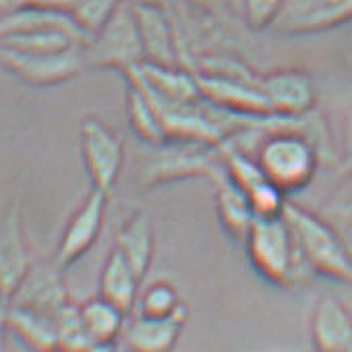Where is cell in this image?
<instances>
[{
	"label": "cell",
	"instance_id": "9c48e42d",
	"mask_svg": "<svg viewBox=\"0 0 352 352\" xmlns=\"http://www.w3.org/2000/svg\"><path fill=\"white\" fill-rule=\"evenodd\" d=\"M201 96L234 114L243 116H278L259 87V75H218L195 73Z\"/></svg>",
	"mask_w": 352,
	"mask_h": 352
},
{
	"label": "cell",
	"instance_id": "9a60e30c",
	"mask_svg": "<svg viewBox=\"0 0 352 352\" xmlns=\"http://www.w3.org/2000/svg\"><path fill=\"white\" fill-rule=\"evenodd\" d=\"M69 300L71 296L65 282V270L54 261V257L34 261L15 296L11 298L13 305L32 307L50 315H56Z\"/></svg>",
	"mask_w": 352,
	"mask_h": 352
},
{
	"label": "cell",
	"instance_id": "f546056e",
	"mask_svg": "<svg viewBox=\"0 0 352 352\" xmlns=\"http://www.w3.org/2000/svg\"><path fill=\"white\" fill-rule=\"evenodd\" d=\"M187 3H191V5H195L197 9L208 11V13H220V11H224V9L230 11L228 0H187Z\"/></svg>",
	"mask_w": 352,
	"mask_h": 352
},
{
	"label": "cell",
	"instance_id": "277c9868",
	"mask_svg": "<svg viewBox=\"0 0 352 352\" xmlns=\"http://www.w3.org/2000/svg\"><path fill=\"white\" fill-rule=\"evenodd\" d=\"M153 149L141 170V183L147 189L187 179H210L214 185L226 179L220 147L168 141Z\"/></svg>",
	"mask_w": 352,
	"mask_h": 352
},
{
	"label": "cell",
	"instance_id": "ac0fdd59",
	"mask_svg": "<svg viewBox=\"0 0 352 352\" xmlns=\"http://www.w3.org/2000/svg\"><path fill=\"white\" fill-rule=\"evenodd\" d=\"M143 280L155 255V230L147 210H135L120 226L114 245Z\"/></svg>",
	"mask_w": 352,
	"mask_h": 352
},
{
	"label": "cell",
	"instance_id": "ffe728a7",
	"mask_svg": "<svg viewBox=\"0 0 352 352\" xmlns=\"http://www.w3.org/2000/svg\"><path fill=\"white\" fill-rule=\"evenodd\" d=\"M216 214L222 230L234 241V243H245L253 222H255V212L247 199V195L228 179H222L216 185Z\"/></svg>",
	"mask_w": 352,
	"mask_h": 352
},
{
	"label": "cell",
	"instance_id": "1f68e13d",
	"mask_svg": "<svg viewBox=\"0 0 352 352\" xmlns=\"http://www.w3.org/2000/svg\"><path fill=\"white\" fill-rule=\"evenodd\" d=\"M7 305H9V302H0V352H7V336H9Z\"/></svg>",
	"mask_w": 352,
	"mask_h": 352
},
{
	"label": "cell",
	"instance_id": "2e32d148",
	"mask_svg": "<svg viewBox=\"0 0 352 352\" xmlns=\"http://www.w3.org/2000/svg\"><path fill=\"white\" fill-rule=\"evenodd\" d=\"M309 331L313 352H352V313L333 294L317 298Z\"/></svg>",
	"mask_w": 352,
	"mask_h": 352
},
{
	"label": "cell",
	"instance_id": "d6986e66",
	"mask_svg": "<svg viewBox=\"0 0 352 352\" xmlns=\"http://www.w3.org/2000/svg\"><path fill=\"white\" fill-rule=\"evenodd\" d=\"M141 278L131 267V263L122 257V253L114 247L104 261L100 274V296L122 309L126 315L135 311L139 292H141Z\"/></svg>",
	"mask_w": 352,
	"mask_h": 352
},
{
	"label": "cell",
	"instance_id": "7c38bea8",
	"mask_svg": "<svg viewBox=\"0 0 352 352\" xmlns=\"http://www.w3.org/2000/svg\"><path fill=\"white\" fill-rule=\"evenodd\" d=\"M189 307L183 305L170 317H145L131 313L126 317L118 346L122 352H174L189 321Z\"/></svg>",
	"mask_w": 352,
	"mask_h": 352
},
{
	"label": "cell",
	"instance_id": "836d02e7",
	"mask_svg": "<svg viewBox=\"0 0 352 352\" xmlns=\"http://www.w3.org/2000/svg\"><path fill=\"white\" fill-rule=\"evenodd\" d=\"M243 3H245V0H228L230 11L236 13V15H241V13H243Z\"/></svg>",
	"mask_w": 352,
	"mask_h": 352
},
{
	"label": "cell",
	"instance_id": "3957f363",
	"mask_svg": "<svg viewBox=\"0 0 352 352\" xmlns=\"http://www.w3.org/2000/svg\"><path fill=\"white\" fill-rule=\"evenodd\" d=\"M284 218L294 234L296 247L315 276L352 284V257L340 232L321 216L296 204H286Z\"/></svg>",
	"mask_w": 352,
	"mask_h": 352
},
{
	"label": "cell",
	"instance_id": "e575fe53",
	"mask_svg": "<svg viewBox=\"0 0 352 352\" xmlns=\"http://www.w3.org/2000/svg\"><path fill=\"white\" fill-rule=\"evenodd\" d=\"M0 15H3V7H0Z\"/></svg>",
	"mask_w": 352,
	"mask_h": 352
},
{
	"label": "cell",
	"instance_id": "7402d4cb",
	"mask_svg": "<svg viewBox=\"0 0 352 352\" xmlns=\"http://www.w3.org/2000/svg\"><path fill=\"white\" fill-rule=\"evenodd\" d=\"M126 118L133 133L151 147L168 143V135L153 98L133 79H126Z\"/></svg>",
	"mask_w": 352,
	"mask_h": 352
},
{
	"label": "cell",
	"instance_id": "5b68a950",
	"mask_svg": "<svg viewBox=\"0 0 352 352\" xmlns=\"http://www.w3.org/2000/svg\"><path fill=\"white\" fill-rule=\"evenodd\" d=\"M87 67L126 71L143 63V46L131 0L114 9L106 23L83 46Z\"/></svg>",
	"mask_w": 352,
	"mask_h": 352
},
{
	"label": "cell",
	"instance_id": "52a82bcc",
	"mask_svg": "<svg viewBox=\"0 0 352 352\" xmlns=\"http://www.w3.org/2000/svg\"><path fill=\"white\" fill-rule=\"evenodd\" d=\"M0 65H3L5 71L34 87L67 83L73 77H77L83 71V67H87L83 46L42 54H25L0 48Z\"/></svg>",
	"mask_w": 352,
	"mask_h": 352
},
{
	"label": "cell",
	"instance_id": "5bb4252c",
	"mask_svg": "<svg viewBox=\"0 0 352 352\" xmlns=\"http://www.w3.org/2000/svg\"><path fill=\"white\" fill-rule=\"evenodd\" d=\"M259 87L278 116L302 118L315 108V83L311 75L300 69H278L259 75Z\"/></svg>",
	"mask_w": 352,
	"mask_h": 352
},
{
	"label": "cell",
	"instance_id": "484cf974",
	"mask_svg": "<svg viewBox=\"0 0 352 352\" xmlns=\"http://www.w3.org/2000/svg\"><path fill=\"white\" fill-rule=\"evenodd\" d=\"M183 305L185 302L181 300L179 290H176L174 284L166 280H155L139 292L133 313H139L145 317H170Z\"/></svg>",
	"mask_w": 352,
	"mask_h": 352
},
{
	"label": "cell",
	"instance_id": "ba28073f",
	"mask_svg": "<svg viewBox=\"0 0 352 352\" xmlns=\"http://www.w3.org/2000/svg\"><path fill=\"white\" fill-rule=\"evenodd\" d=\"M34 259L23 228L21 199L15 197L0 214V302H11Z\"/></svg>",
	"mask_w": 352,
	"mask_h": 352
},
{
	"label": "cell",
	"instance_id": "e0dca14e",
	"mask_svg": "<svg viewBox=\"0 0 352 352\" xmlns=\"http://www.w3.org/2000/svg\"><path fill=\"white\" fill-rule=\"evenodd\" d=\"M7 325H9V333L15 336L30 352H56L58 350L56 319L50 313L9 302Z\"/></svg>",
	"mask_w": 352,
	"mask_h": 352
},
{
	"label": "cell",
	"instance_id": "8fae6325",
	"mask_svg": "<svg viewBox=\"0 0 352 352\" xmlns=\"http://www.w3.org/2000/svg\"><path fill=\"white\" fill-rule=\"evenodd\" d=\"M348 21H352V0H284L272 32L280 36H309Z\"/></svg>",
	"mask_w": 352,
	"mask_h": 352
},
{
	"label": "cell",
	"instance_id": "7a4b0ae2",
	"mask_svg": "<svg viewBox=\"0 0 352 352\" xmlns=\"http://www.w3.org/2000/svg\"><path fill=\"white\" fill-rule=\"evenodd\" d=\"M243 245L251 267L267 284L292 288L315 276L302 259L284 214L255 218Z\"/></svg>",
	"mask_w": 352,
	"mask_h": 352
},
{
	"label": "cell",
	"instance_id": "6da1fadb",
	"mask_svg": "<svg viewBox=\"0 0 352 352\" xmlns=\"http://www.w3.org/2000/svg\"><path fill=\"white\" fill-rule=\"evenodd\" d=\"M309 120L265 133L253 151L267 181L286 195L307 189L321 164L319 135L311 133Z\"/></svg>",
	"mask_w": 352,
	"mask_h": 352
},
{
	"label": "cell",
	"instance_id": "d590c367",
	"mask_svg": "<svg viewBox=\"0 0 352 352\" xmlns=\"http://www.w3.org/2000/svg\"><path fill=\"white\" fill-rule=\"evenodd\" d=\"M56 352H65V350H56Z\"/></svg>",
	"mask_w": 352,
	"mask_h": 352
},
{
	"label": "cell",
	"instance_id": "603a6c76",
	"mask_svg": "<svg viewBox=\"0 0 352 352\" xmlns=\"http://www.w3.org/2000/svg\"><path fill=\"white\" fill-rule=\"evenodd\" d=\"M81 315L91 344H118L129 317L122 309L100 294L81 302Z\"/></svg>",
	"mask_w": 352,
	"mask_h": 352
},
{
	"label": "cell",
	"instance_id": "4fadbf2b",
	"mask_svg": "<svg viewBox=\"0 0 352 352\" xmlns=\"http://www.w3.org/2000/svg\"><path fill=\"white\" fill-rule=\"evenodd\" d=\"M131 5L141 36L143 63L179 67V42L168 11L155 0H131Z\"/></svg>",
	"mask_w": 352,
	"mask_h": 352
},
{
	"label": "cell",
	"instance_id": "cb8c5ba5",
	"mask_svg": "<svg viewBox=\"0 0 352 352\" xmlns=\"http://www.w3.org/2000/svg\"><path fill=\"white\" fill-rule=\"evenodd\" d=\"M73 46H85V44L60 30H28V32H11L0 36V48L25 52V54L60 52Z\"/></svg>",
	"mask_w": 352,
	"mask_h": 352
},
{
	"label": "cell",
	"instance_id": "44dd1931",
	"mask_svg": "<svg viewBox=\"0 0 352 352\" xmlns=\"http://www.w3.org/2000/svg\"><path fill=\"white\" fill-rule=\"evenodd\" d=\"M28 30H60L75 36L79 42L87 44L89 36L75 21L71 11L56 9H13L0 15V36L11 32H28Z\"/></svg>",
	"mask_w": 352,
	"mask_h": 352
},
{
	"label": "cell",
	"instance_id": "83f0119b",
	"mask_svg": "<svg viewBox=\"0 0 352 352\" xmlns=\"http://www.w3.org/2000/svg\"><path fill=\"white\" fill-rule=\"evenodd\" d=\"M282 7H284V0H245L241 17L251 30L263 32V30L274 28Z\"/></svg>",
	"mask_w": 352,
	"mask_h": 352
},
{
	"label": "cell",
	"instance_id": "f1b7e54d",
	"mask_svg": "<svg viewBox=\"0 0 352 352\" xmlns=\"http://www.w3.org/2000/svg\"><path fill=\"white\" fill-rule=\"evenodd\" d=\"M75 0H0L3 13L13 9H56V11H71Z\"/></svg>",
	"mask_w": 352,
	"mask_h": 352
},
{
	"label": "cell",
	"instance_id": "8992f818",
	"mask_svg": "<svg viewBox=\"0 0 352 352\" xmlns=\"http://www.w3.org/2000/svg\"><path fill=\"white\" fill-rule=\"evenodd\" d=\"M79 145L91 189L110 195L124 164L122 139L100 118L85 116L79 126Z\"/></svg>",
	"mask_w": 352,
	"mask_h": 352
},
{
	"label": "cell",
	"instance_id": "4dcf8cb0",
	"mask_svg": "<svg viewBox=\"0 0 352 352\" xmlns=\"http://www.w3.org/2000/svg\"><path fill=\"white\" fill-rule=\"evenodd\" d=\"M344 153L346 162L352 166V108L346 116V129H344Z\"/></svg>",
	"mask_w": 352,
	"mask_h": 352
},
{
	"label": "cell",
	"instance_id": "d4e9b609",
	"mask_svg": "<svg viewBox=\"0 0 352 352\" xmlns=\"http://www.w3.org/2000/svg\"><path fill=\"white\" fill-rule=\"evenodd\" d=\"M56 319V333H58V350L65 352H87L91 344L89 333L83 323L81 305L69 300L60 311L54 315Z\"/></svg>",
	"mask_w": 352,
	"mask_h": 352
},
{
	"label": "cell",
	"instance_id": "30bf717a",
	"mask_svg": "<svg viewBox=\"0 0 352 352\" xmlns=\"http://www.w3.org/2000/svg\"><path fill=\"white\" fill-rule=\"evenodd\" d=\"M108 197V193L91 189L83 204L69 218L54 251V261L63 270L71 267L81 257H85L98 243L106 220Z\"/></svg>",
	"mask_w": 352,
	"mask_h": 352
},
{
	"label": "cell",
	"instance_id": "4316f807",
	"mask_svg": "<svg viewBox=\"0 0 352 352\" xmlns=\"http://www.w3.org/2000/svg\"><path fill=\"white\" fill-rule=\"evenodd\" d=\"M122 0H75L71 15L81 25V30L91 38Z\"/></svg>",
	"mask_w": 352,
	"mask_h": 352
},
{
	"label": "cell",
	"instance_id": "d6a6232c",
	"mask_svg": "<svg viewBox=\"0 0 352 352\" xmlns=\"http://www.w3.org/2000/svg\"><path fill=\"white\" fill-rule=\"evenodd\" d=\"M87 352H120L118 344H94Z\"/></svg>",
	"mask_w": 352,
	"mask_h": 352
}]
</instances>
